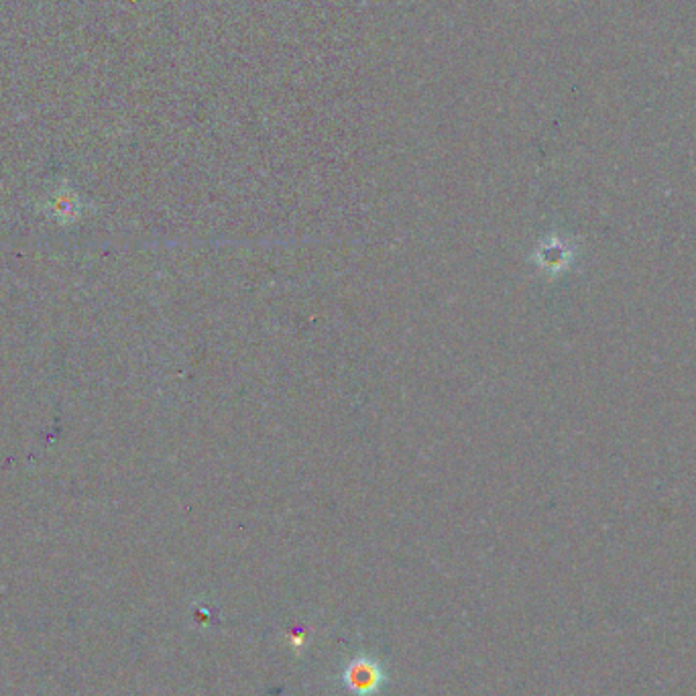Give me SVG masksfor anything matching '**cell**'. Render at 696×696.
<instances>
[{
	"label": "cell",
	"mask_w": 696,
	"mask_h": 696,
	"mask_svg": "<svg viewBox=\"0 0 696 696\" xmlns=\"http://www.w3.org/2000/svg\"><path fill=\"white\" fill-rule=\"evenodd\" d=\"M387 680L379 660L373 656H357L344 666L342 684L355 696H377Z\"/></svg>",
	"instance_id": "cell-1"
}]
</instances>
